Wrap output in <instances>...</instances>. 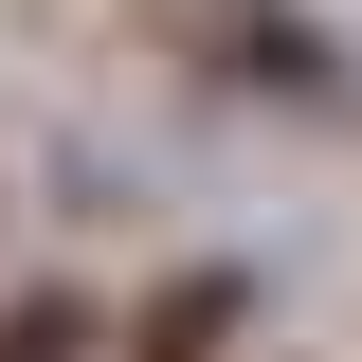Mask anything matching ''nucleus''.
I'll list each match as a JSON object with an SVG mask.
<instances>
[{
	"label": "nucleus",
	"mask_w": 362,
	"mask_h": 362,
	"mask_svg": "<svg viewBox=\"0 0 362 362\" xmlns=\"http://www.w3.org/2000/svg\"><path fill=\"white\" fill-rule=\"evenodd\" d=\"M0 362H73V308H37V326H18V344H0Z\"/></svg>",
	"instance_id": "nucleus-1"
}]
</instances>
